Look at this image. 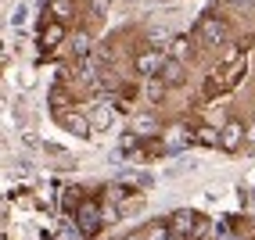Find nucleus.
<instances>
[{"instance_id":"nucleus-10","label":"nucleus","mask_w":255,"mask_h":240,"mask_svg":"<svg viewBox=\"0 0 255 240\" xmlns=\"http://www.w3.org/2000/svg\"><path fill=\"white\" fill-rule=\"evenodd\" d=\"M144 240H176V237H173V230H165V226H151L144 233Z\"/></svg>"},{"instance_id":"nucleus-3","label":"nucleus","mask_w":255,"mask_h":240,"mask_svg":"<svg viewBox=\"0 0 255 240\" xmlns=\"http://www.w3.org/2000/svg\"><path fill=\"white\" fill-rule=\"evenodd\" d=\"M76 222H79V233H87V237L97 233V226H101V212H97V204H94V201H83Z\"/></svg>"},{"instance_id":"nucleus-4","label":"nucleus","mask_w":255,"mask_h":240,"mask_svg":"<svg viewBox=\"0 0 255 240\" xmlns=\"http://www.w3.org/2000/svg\"><path fill=\"white\" fill-rule=\"evenodd\" d=\"M165 65H169V58L162 50H147V54L137 58V72L140 76H158V72H165Z\"/></svg>"},{"instance_id":"nucleus-12","label":"nucleus","mask_w":255,"mask_h":240,"mask_svg":"<svg viewBox=\"0 0 255 240\" xmlns=\"http://www.w3.org/2000/svg\"><path fill=\"white\" fill-rule=\"evenodd\" d=\"M176 79H183V68H176V65H165V82H176Z\"/></svg>"},{"instance_id":"nucleus-1","label":"nucleus","mask_w":255,"mask_h":240,"mask_svg":"<svg viewBox=\"0 0 255 240\" xmlns=\"http://www.w3.org/2000/svg\"><path fill=\"white\" fill-rule=\"evenodd\" d=\"M173 233H183V237H201L205 233V222H201L191 208H180V212H173Z\"/></svg>"},{"instance_id":"nucleus-16","label":"nucleus","mask_w":255,"mask_h":240,"mask_svg":"<svg viewBox=\"0 0 255 240\" xmlns=\"http://www.w3.org/2000/svg\"><path fill=\"white\" fill-rule=\"evenodd\" d=\"M230 4H248V0H230Z\"/></svg>"},{"instance_id":"nucleus-11","label":"nucleus","mask_w":255,"mask_h":240,"mask_svg":"<svg viewBox=\"0 0 255 240\" xmlns=\"http://www.w3.org/2000/svg\"><path fill=\"white\" fill-rule=\"evenodd\" d=\"M72 50H76V58H87L90 40H87V36H76V40H72Z\"/></svg>"},{"instance_id":"nucleus-2","label":"nucleus","mask_w":255,"mask_h":240,"mask_svg":"<svg viewBox=\"0 0 255 240\" xmlns=\"http://www.w3.org/2000/svg\"><path fill=\"white\" fill-rule=\"evenodd\" d=\"M198 36H201V43H205V47H223L230 32H227V22L205 18V22H201V29H198Z\"/></svg>"},{"instance_id":"nucleus-9","label":"nucleus","mask_w":255,"mask_h":240,"mask_svg":"<svg viewBox=\"0 0 255 240\" xmlns=\"http://www.w3.org/2000/svg\"><path fill=\"white\" fill-rule=\"evenodd\" d=\"M187 140H191V133H187V129H169V136H165L169 147H187Z\"/></svg>"},{"instance_id":"nucleus-13","label":"nucleus","mask_w":255,"mask_h":240,"mask_svg":"<svg viewBox=\"0 0 255 240\" xmlns=\"http://www.w3.org/2000/svg\"><path fill=\"white\" fill-rule=\"evenodd\" d=\"M137 129H140V133H155L158 122H155V118H137Z\"/></svg>"},{"instance_id":"nucleus-5","label":"nucleus","mask_w":255,"mask_h":240,"mask_svg":"<svg viewBox=\"0 0 255 240\" xmlns=\"http://www.w3.org/2000/svg\"><path fill=\"white\" fill-rule=\"evenodd\" d=\"M90 126H94V133L112 129V126H115V111H112L108 104H97V108L90 111Z\"/></svg>"},{"instance_id":"nucleus-14","label":"nucleus","mask_w":255,"mask_h":240,"mask_svg":"<svg viewBox=\"0 0 255 240\" xmlns=\"http://www.w3.org/2000/svg\"><path fill=\"white\" fill-rule=\"evenodd\" d=\"M58 36H61V29H58V25H50V32L43 36V47H54V43H58Z\"/></svg>"},{"instance_id":"nucleus-6","label":"nucleus","mask_w":255,"mask_h":240,"mask_svg":"<svg viewBox=\"0 0 255 240\" xmlns=\"http://www.w3.org/2000/svg\"><path fill=\"white\" fill-rule=\"evenodd\" d=\"M194 168H201V158H194V154H183V158H176L173 165H169V176H191Z\"/></svg>"},{"instance_id":"nucleus-15","label":"nucleus","mask_w":255,"mask_h":240,"mask_svg":"<svg viewBox=\"0 0 255 240\" xmlns=\"http://www.w3.org/2000/svg\"><path fill=\"white\" fill-rule=\"evenodd\" d=\"M25 18H29V7H25V4H22L18 11H14V14H11V22H14V25H22Z\"/></svg>"},{"instance_id":"nucleus-7","label":"nucleus","mask_w":255,"mask_h":240,"mask_svg":"<svg viewBox=\"0 0 255 240\" xmlns=\"http://www.w3.org/2000/svg\"><path fill=\"white\" fill-rule=\"evenodd\" d=\"M61 126H69L72 133H79V136H87L94 126L87 122V118H83V115H76V111H69V115H61Z\"/></svg>"},{"instance_id":"nucleus-17","label":"nucleus","mask_w":255,"mask_h":240,"mask_svg":"<svg viewBox=\"0 0 255 240\" xmlns=\"http://www.w3.org/2000/svg\"><path fill=\"white\" fill-rule=\"evenodd\" d=\"M126 240H144V237H126Z\"/></svg>"},{"instance_id":"nucleus-8","label":"nucleus","mask_w":255,"mask_h":240,"mask_svg":"<svg viewBox=\"0 0 255 240\" xmlns=\"http://www.w3.org/2000/svg\"><path fill=\"white\" fill-rule=\"evenodd\" d=\"M241 140H245V129L237 126V122H230V126L223 129V147H230V151H234V147L241 144Z\"/></svg>"}]
</instances>
